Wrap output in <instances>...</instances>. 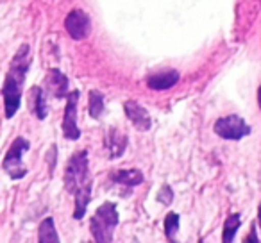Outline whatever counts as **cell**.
<instances>
[{"instance_id":"1","label":"cell","mask_w":261,"mask_h":243,"mask_svg":"<svg viewBox=\"0 0 261 243\" xmlns=\"http://www.w3.org/2000/svg\"><path fill=\"white\" fill-rule=\"evenodd\" d=\"M65 188L70 195H73V218L81 220L84 218L88 206L91 202V188L93 179L90 174V163H88V150L73 152L65 168Z\"/></svg>"},{"instance_id":"2","label":"cell","mask_w":261,"mask_h":243,"mask_svg":"<svg viewBox=\"0 0 261 243\" xmlns=\"http://www.w3.org/2000/svg\"><path fill=\"white\" fill-rule=\"evenodd\" d=\"M31 45L22 43L16 54L13 56L9 70L6 73L4 84H2V98H4V115L8 120L18 113L20 104H22V95H23V83H25V75L31 68Z\"/></svg>"},{"instance_id":"3","label":"cell","mask_w":261,"mask_h":243,"mask_svg":"<svg viewBox=\"0 0 261 243\" xmlns=\"http://www.w3.org/2000/svg\"><path fill=\"white\" fill-rule=\"evenodd\" d=\"M120 222V214L115 202H104L97 207L93 217L90 218V232L95 241L98 243H111L113 232Z\"/></svg>"},{"instance_id":"4","label":"cell","mask_w":261,"mask_h":243,"mask_svg":"<svg viewBox=\"0 0 261 243\" xmlns=\"http://www.w3.org/2000/svg\"><path fill=\"white\" fill-rule=\"evenodd\" d=\"M29 149H31L29 140H25L23 136H16L15 142L11 143V147H9L8 152H6L4 161H2V168H4L6 174L11 179H15V181H18V179L27 175V167L23 165L22 156Z\"/></svg>"},{"instance_id":"5","label":"cell","mask_w":261,"mask_h":243,"mask_svg":"<svg viewBox=\"0 0 261 243\" xmlns=\"http://www.w3.org/2000/svg\"><path fill=\"white\" fill-rule=\"evenodd\" d=\"M215 134H218L224 140H231V142H238V140L245 138L250 134V125L247 124L242 116L236 115H229V116H222L215 122L213 125Z\"/></svg>"},{"instance_id":"6","label":"cell","mask_w":261,"mask_h":243,"mask_svg":"<svg viewBox=\"0 0 261 243\" xmlns=\"http://www.w3.org/2000/svg\"><path fill=\"white\" fill-rule=\"evenodd\" d=\"M81 98V91L73 90L68 93L66 97V107H65V115H63V136L66 140H72V142H77L81 138V129L77 125V102Z\"/></svg>"},{"instance_id":"7","label":"cell","mask_w":261,"mask_h":243,"mask_svg":"<svg viewBox=\"0 0 261 243\" xmlns=\"http://www.w3.org/2000/svg\"><path fill=\"white\" fill-rule=\"evenodd\" d=\"M65 31L75 41L86 40L91 33L90 15L83 9H72L65 18Z\"/></svg>"},{"instance_id":"8","label":"cell","mask_w":261,"mask_h":243,"mask_svg":"<svg viewBox=\"0 0 261 243\" xmlns=\"http://www.w3.org/2000/svg\"><path fill=\"white\" fill-rule=\"evenodd\" d=\"M123 111H125L127 118L130 120V124L135 125L138 131L145 132L152 127V118H150L149 111H147L143 105H140L136 100L123 102Z\"/></svg>"},{"instance_id":"9","label":"cell","mask_w":261,"mask_h":243,"mask_svg":"<svg viewBox=\"0 0 261 243\" xmlns=\"http://www.w3.org/2000/svg\"><path fill=\"white\" fill-rule=\"evenodd\" d=\"M45 90L52 91V97L56 100H61V98H66L70 93L68 88V77L58 68H50L47 73V80H45Z\"/></svg>"},{"instance_id":"10","label":"cell","mask_w":261,"mask_h":243,"mask_svg":"<svg viewBox=\"0 0 261 243\" xmlns=\"http://www.w3.org/2000/svg\"><path fill=\"white\" fill-rule=\"evenodd\" d=\"M179 72L177 70H167V72L156 73V75L147 77V86L154 91H165L174 88L179 83Z\"/></svg>"},{"instance_id":"11","label":"cell","mask_w":261,"mask_h":243,"mask_svg":"<svg viewBox=\"0 0 261 243\" xmlns=\"http://www.w3.org/2000/svg\"><path fill=\"white\" fill-rule=\"evenodd\" d=\"M109 179L116 184L127 186V188H135V186L143 184L145 181V175H143L142 170L138 168H130V170H113L109 174Z\"/></svg>"},{"instance_id":"12","label":"cell","mask_w":261,"mask_h":243,"mask_svg":"<svg viewBox=\"0 0 261 243\" xmlns=\"http://www.w3.org/2000/svg\"><path fill=\"white\" fill-rule=\"evenodd\" d=\"M47 90L40 86H33L29 90V104H31V111L36 115L38 120H45L48 115V107H47Z\"/></svg>"},{"instance_id":"13","label":"cell","mask_w":261,"mask_h":243,"mask_svg":"<svg viewBox=\"0 0 261 243\" xmlns=\"http://www.w3.org/2000/svg\"><path fill=\"white\" fill-rule=\"evenodd\" d=\"M127 143H129V140H127L125 134H122L118 129H109V134L106 138V147L109 150V157L116 159V157L122 156L127 149Z\"/></svg>"},{"instance_id":"14","label":"cell","mask_w":261,"mask_h":243,"mask_svg":"<svg viewBox=\"0 0 261 243\" xmlns=\"http://www.w3.org/2000/svg\"><path fill=\"white\" fill-rule=\"evenodd\" d=\"M106 111V104H104V95L97 90L90 91V97H88V113H90L91 118L98 120Z\"/></svg>"},{"instance_id":"15","label":"cell","mask_w":261,"mask_h":243,"mask_svg":"<svg viewBox=\"0 0 261 243\" xmlns=\"http://www.w3.org/2000/svg\"><path fill=\"white\" fill-rule=\"evenodd\" d=\"M38 241L40 243H58L59 236L58 231H56V224L54 218L47 217L40 225V236H38Z\"/></svg>"},{"instance_id":"16","label":"cell","mask_w":261,"mask_h":243,"mask_svg":"<svg viewBox=\"0 0 261 243\" xmlns=\"http://www.w3.org/2000/svg\"><path fill=\"white\" fill-rule=\"evenodd\" d=\"M240 225H242V214L240 213L229 214L224 222V236H222V241L224 243L234 241V236H236V232H238Z\"/></svg>"},{"instance_id":"17","label":"cell","mask_w":261,"mask_h":243,"mask_svg":"<svg viewBox=\"0 0 261 243\" xmlns=\"http://www.w3.org/2000/svg\"><path fill=\"white\" fill-rule=\"evenodd\" d=\"M179 232V214L170 211L165 217V234H167L168 241H175V236Z\"/></svg>"},{"instance_id":"18","label":"cell","mask_w":261,"mask_h":243,"mask_svg":"<svg viewBox=\"0 0 261 243\" xmlns=\"http://www.w3.org/2000/svg\"><path fill=\"white\" fill-rule=\"evenodd\" d=\"M156 200L160 204H163V206H170L172 200H174V192H172V188L168 184H163L160 190V193H158Z\"/></svg>"},{"instance_id":"19","label":"cell","mask_w":261,"mask_h":243,"mask_svg":"<svg viewBox=\"0 0 261 243\" xmlns=\"http://www.w3.org/2000/svg\"><path fill=\"white\" fill-rule=\"evenodd\" d=\"M245 241H254V243L259 241V238L256 236V229H254V227H252V232H250V236H247V238H245Z\"/></svg>"},{"instance_id":"20","label":"cell","mask_w":261,"mask_h":243,"mask_svg":"<svg viewBox=\"0 0 261 243\" xmlns=\"http://www.w3.org/2000/svg\"><path fill=\"white\" fill-rule=\"evenodd\" d=\"M257 222H259V227H261V202L257 206Z\"/></svg>"},{"instance_id":"21","label":"cell","mask_w":261,"mask_h":243,"mask_svg":"<svg viewBox=\"0 0 261 243\" xmlns=\"http://www.w3.org/2000/svg\"><path fill=\"white\" fill-rule=\"evenodd\" d=\"M257 104H259V109H261V86H259V90H257Z\"/></svg>"}]
</instances>
